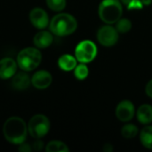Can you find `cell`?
<instances>
[{"mask_svg": "<svg viewBox=\"0 0 152 152\" xmlns=\"http://www.w3.org/2000/svg\"><path fill=\"white\" fill-rule=\"evenodd\" d=\"M140 140L145 148L152 150V126H147L141 131Z\"/></svg>", "mask_w": 152, "mask_h": 152, "instance_id": "16", "label": "cell"}, {"mask_svg": "<svg viewBox=\"0 0 152 152\" xmlns=\"http://www.w3.org/2000/svg\"><path fill=\"white\" fill-rule=\"evenodd\" d=\"M137 119L142 125H149L152 122V106L150 104H142L139 107L137 113Z\"/></svg>", "mask_w": 152, "mask_h": 152, "instance_id": "14", "label": "cell"}, {"mask_svg": "<svg viewBox=\"0 0 152 152\" xmlns=\"http://www.w3.org/2000/svg\"><path fill=\"white\" fill-rule=\"evenodd\" d=\"M50 130V121L45 115L38 114L31 118L28 125L29 134L35 139L44 137Z\"/></svg>", "mask_w": 152, "mask_h": 152, "instance_id": "5", "label": "cell"}, {"mask_svg": "<svg viewBox=\"0 0 152 152\" xmlns=\"http://www.w3.org/2000/svg\"><path fill=\"white\" fill-rule=\"evenodd\" d=\"M89 74V69L85 63L77 65L74 69V75L78 80H84L87 77Z\"/></svg>", "mask_w": 152, "mask_h": 152, "instance_id": "20", "label": "cell"}, {"mask_svg": "<svg viewBox=\"0 0 152 152\" xmlns=\"http://www.w3.org/2000/svg\"><path fill=\"white\" fill-rule=\"evenodd\" d=\"M135 114L134 105L131 101L124 100L120 102L116 108V117L121 122H128L133 119Z\"/></svg>", "mask_w": 152, "mask_h": 152, "instance_id": "8", "label": "cell"}, {"mask_svg": "<svg viewBox=\"0 0 152 152\" xmlns=\"http://www.w3.org/2000/svg\"><path fill=\"white\" fill-rule=\"evenodd\" d=\"M31 83L29 76L25 72H19L12 77V85L16 90H25Z\"/></svg>", "mask_w": 152, "mask_h": 152, "instance_id": "12", "label": "cell"}, {"mask_svg": "<svg viewBox=\"0 0 152 152\" xmlns=\"http://www.w3.org/2000/svg\"><path fill=\"white\" fill-rule=\"evenodd\" d=\"M33 149L35 151H40V150H42L43 149V142L37 139V141H36L33 143Z\"/></svg>", "mask_w": 152, "mask_h": 152, "instance_id": "25", "label": "cell"}, {"mask_svg": "<svg viewBox=\"0 0 152 152\" xmlns=\"http://www.w3.org/2000/svg\"><path fill=\"white\" fill-rule=\"evenodd\" d=\"M3 132L5 139L9 142L20 145L26 140L28 127L22 118L11 117L5 121Z\"/></svg>", "mask_w": 152, "mask_h": 152, "instance_id": "1", "label": "cell"}, {"mask_svg": "<svg viewBox=\"0 0 152 152\" xmlns=\"http://www.w3.org/2000/svg\"><path fill=\"white\" fill-rule=\"evenodd\" d=\"M50 30L58 37H65L73 34L77 28V21L74 16L69 13H59L50 21Z\"/></svg>", "mask_w": 152, "mask_h": 152, "instance_id": "2", "label": "cell"}, {"mask_svg": "<svg viewBox=\"0 0 152 152\" xmlns=\"http://www.w3.org/2000/svg\"><path fill=\"white\" fill-rule=\"evenodd\" d=\"M131 1H132V0H120L121 4H122L123 5H126V7H127V6H128V4L131 3Z\"/></svg>", "mask_w": 152, "mask_h": 152, "instance_id": "27", "label": "cell"}, {"mask_svg": "<svg viewBox=\"0 0 152 152\" xmlns=\"http://www.w3.org/2000/svg\"><path fill=\"white\" fill-rule=\"evenodd\" d=\"M45 151L47 152H69L68 146L60 141H52L46 145Z\"/></svg>", "mask_w": 152, "mask_h": 152, "instance_id": "17", "label": "cell"}, {"mask_svg": "<svg viewBox=\"0 0 152 152\" xmlns=\"http://www.w3.org/2000/svg\"><path fill=\"white\" fill-rule=\"evenodd\" d=\"M116 23V28L118 33H127L132 28V22L126 18H120Z\"/></svg>", "mask_w": 152, "mask_h": 152, "instance_id": "19", "label": "cell"}, {"mask_svg": "<svg viewBox=\"0 0 152 152\" xmlns=\"http://www.w3.org/2000/svg\"><path fill=\"white\" fill-rule=\"evenodd\" d=\"M20 148H19V151H23V152H29L32 151V149H31V147H30V145L29 144H26V143H20Z\"/></svg>", "mask_w": 152, "mask_h": 152, "instance_id": "24", "label": "cell"}, {"mask_svg": "<svg viewBox=\"0 0 152 152\" xmlns=\"http://www.w3.org/2000/svg\"><path fill=\"white\" fill-rule=\"evenodd\" d=\"M143 7V4L141 0H132L131 3L128 4V10H141Z\"/></svg>", "mask_w": 152, "mask_h": 152, "instance_id": "22", "label": "cell"}, {"mask_svg": "<svg viewBox=\"0 0 152 152\" xmlns=\"http://www.w3.org/2000/svg\"><path fill=\"white\" fill-rule=\"evenodd\" d=\"M143 5H150L152 3V0H141Z\"/></svg>", "mask_w": 152, "mask_h": 152, "instance_id": "28", "label": "cell"}, {"mask_svg": "<svg viewBox=\"0 0 152 152\" xmlns=\"http://www.w3.org/2000/svg\"><path fill=\"white\" fill-rule=\"evenodd\" d=\"M42 61V54L37 48L28 47L21 50L17 56V64L24 71H31L37 68Z\"/></svg>", "mask_w": 152, "mask_h": 152, "instance_id": "4", "label": "cell"}, {"mask_svg": "<svg viewBox=\"0 0 152 152\" xmlns=\"http://www.w3.org/2000/svg\"><path fill=\"white\" fill-rule=\"evenodd\" d=\"M97 40L103 46H113L118 41V31L110 24L104 25L97 32Z\"/></svg>", "mask_w": 152, "mask_h": 152, "instance_id": "7", "label": "cell"}, {"mask_svg": "<svg viewBox=\"0 0 152 152\" xmlns=\"http://www.w3.org/2000/svg\"><path fill=\"white\" fill-rule=\"evenodd\" d=\"M97 55V46L91 40H84L78 43L75 49V57L81 63L93 61Z\"/></svg>", "mask_w": 152, "mask_h": 152, "instance_id": "6", "label": "cell"}, {"mask_svg": "<svg viewBox=\"0 0 152 152\" xmlns=\"http://www.w3.org/2000/svg\"><path fill=\"white\" fill-rule=\"evenodd\" d=\"M103 151L105 152H111L113 151V147H112L111 144L107 143V144H105V145L103 146Z\"/></svg>", "mask_w": 152, "mask_h": 152, "instance_id": "26", "label": "cell"}, {"mask_svg": "<svg viewBox=\"0 0 152 152\" xmlns=\"http://www.w3.org/2000/svg\"><path fill=\"white\" fill-rule=\"evenodd\" d=\"M77 59L76 57L70 54H63L58 60V65L60 69L64 71L73 70L77 66Z\"/></svg>", "mask_w": 152, "mask_h": 152, "instance_id": "15", "label": "cell"}, {"mask_svg": "<svg viewBox=\"0 0 152 152\" xmlns=\"http://www.w3.org/2000/svg\"><path fill=\"white\" fill-rule=\"evenodd\" d=\"M53 77L50 72L46 70H39L36 72L32 78L31 83L32 85L37 89H45L52 84Z\"/></svg>", "mask_w": 152, "mask_h": 152, "instance_id": "11", "label": "cell"}, {"mask_svg": "<svg viewBox=\"0 0 152 152\" xmlns=\"http://www.w3.org/2000/svg\"><path fill=\"white\" fill-rule=\"evenodd\" d=\"M139 129L134 124H126L121 129V134L126 139H133L138 134Z\"/></svg>", "mask_w": 152, "mask_h": 152, "instance_id": "18", "label": "cell"}, {"mask_svg": "<svg viewBox=\"0 0 152 152\" xmlns=\"http://www.w3.org/2000/svg\"><path fill=\"white\" fill-rule=\"evenodd\" d=\"M29 19L32 25L37 28H45L49 24V17L46 12L42 8H34L29 13Z\"/></svg>", "mask_w": 152, "mask_h": 152, "instance_id": "9", "label": "cell"}, {"mask_svg": "<svg viewBox=\"0 0 152 152\" xmlns=\"http://www.w3.org/2000/svg\"><path fill=\"white\" fill-rule=\"evenodd\" d=\"M100 19L106 24L116 23L123 14V4L120 0H102L99 5Z\"/></svg>", "mask_w": 152, "mask_h": 152, "instance_id": "3", "label": "cell"}, {"mask_svg": "<svg viewBox=\"0 0 152 152\" xmlns=\"http://www.w3.org/2000/svg\"><path fill=\"white\" fill-rule=\"evenodd\" d=\"M47 6L55 12H61L66 7V0H46Z\"/></svg>", "mask_w": 152, "mask_h": 152, "instance_id": "21", "label": "cell"}, {"mask_svg": "<svg viewBox=\"0 0 152 152\" xmlns=\"http://www.w3.org/2000/svg\"><path fill=\"white\" fill-rule=\"evenodd\" d=\"M53 37L49 31H39L34 37V44L38 48H46L52 45Z\"/></svg>", "mask_w": 152, "mask_h": 152, "instance_id": "13", "label": "cell"}, {"mask_svg": "<svg viewBox=\"0 0 152 152\" xmlns=\"http://www.w3.org/2000/svg\"><path fill=\"white\" fill-rule=\"evenodd\" d=\"M17 62L12 58H4L0 60V78L8 79L15 75Z\"/></svg>", "mask_w": 152, "mask_h": 152, "instance_id": "10", "label": "cell"}, {"mask_svg": "<svg viewBox=\"0 0 152 152\" xmlns=\"http://www.w3.org/2000/svg\"><path fill=\"white\" fill-rule=\"evenodd\" d=\"M145 92H146V94H147L150 98H152V79L151 80H150V81L148 82V84L146 85Z\"/></svg>", "mask_w": 152, "mask_h": 152, "instance_id": "23", "label": "cell"}]
</instances>
